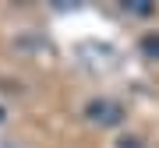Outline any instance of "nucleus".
Returning <instances> with one entry per match:
<instances>
[{
    "instance_id": "f257e3e1",
    "label": "nucleus",
    "mask_w": 159,
    "mask_h": 148,
    "mask_svg": "<svg viewBox=\"0 0 159 148\" xmlns=\"http://www.w3.org/2000/svg\"><path fill=\"white\" fill-rule=\"evenodd\" d=\"M85 116L92 120V124H102V127H113L124 120V109H120V102H110V99H92Z\"/></svg>"
},
{
    "instance_id": "7ed1b4c3",
    "label": "nucleus",
    "mask_w": 159,
    "mask_h": 148,
    "mask_svg": "<svg viewBox=\"0 0 159 148\" xmlns=\"http://www.w3.org/2000/svg\"><path fill=\"white\" fill-rule=\"evenodd\" d=\"M124 4L131 7V11H138V14H148V11H152V0H124Z\"/></svg>"
},
{
    "instance_id": "20e7f679",
    "label": "nucleus",
    "mask_w": 159,
    "mask_h": 148,
    "mask_svg": "<svg viewBox=\"0 0 159 148\" xmlns=\"http://www.w3.org/2000/svg\"><path fill=\"white\" fill-rule=\"evenodd\" d=\"M0 120H4V109H0Z\"/></svg>"
},
{
    "instance_id": "f03ea898",
    "label": "nucleus",
    "mask_w": 159,
    "mask_h": 148,
    "mask_svg": "<svg viewBox=\"0 0 159 148\" xmlns=\"http://www.w3.org/2000/svg\"><path fill=\"white\" fill-rule=\"evenodd\" d=\"M142 50H145V57H156L159 60V35H145V39H142Z\"/></svg>"
}]
</instances>
